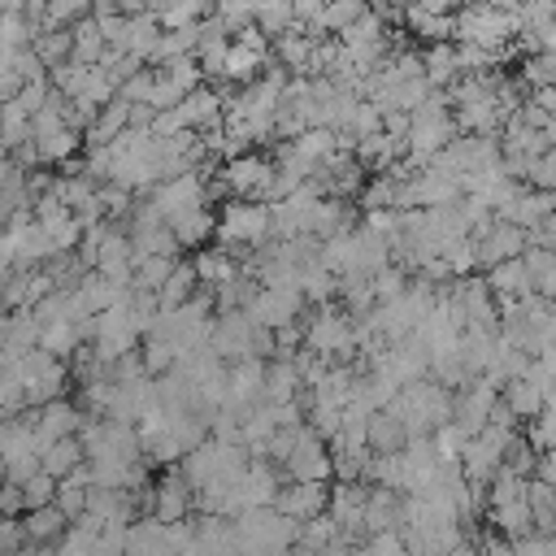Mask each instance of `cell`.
<instances>
[{
    "label": "cell",
    "mask_w": 556,
    "mask_h": 556,
    "mask_svg": "<svg viewBox=\"0 0 556 556\" xmlns=\"http://www.w3.org/2000/svg\"><path fill=\"white\" fill-rule=\"evenodd\" d=\"M500 400V391L491 387V382H482V378H473L469 387H460V395H452V426H460L469 439L486 426V413H491V404Z\"/></svg>",
    "instance_id": "8fae6325"
},
{
    "label": "cell",
    "mask_w": 556,
    "mask_h": 556,
    "mask_svg": "<svg viewBox=\"0 0 556 556\" xmlns=\"http://www.w3.org/2000/svg\"><path fill=\"white\" fill-rule=\"evenodd\" d=\"M491 521L500 526V534H504V539H521V534H534V521H530V504H526V500L491 504Z\"/></svg>",
    "instance_id": "d6a6232c"
},
{
    "label": "cell",
    "mask_w": 556,
    "mask_h": 556,
    "mask_svg": "<svg viewBox=\"0 0 556 556\" xmlns=\"http://www.w3.org/2000/svg\"><path fill=\"white\" fill-rule=\"evenodd\" d=\"M482 282H486V291H491L495 300H521V295H530V278H526V265H521V256L491 265Z\"/></svg>",
    "instance_id": "44dd1931"
},
{
    "label": "cell",
    "mask_w": 556,
    "mask_h": 556,
    "mask_svg": "<svg viewBox=\"0 0 556 556\" xmlns=\"http://www.w3.org/2000/svg\"><path fill=\"white\" fill-rule=\"evenodd\" d=\"M417 9H426V13H447L452 9V0H413Z\"/></svg>",
    "instance_id": "680465c9"
},
{
    "label": "cell",
    "mask_w": 556,
    "mask_h": 556,
    "mask_svg": "<svg viewBox=\"0 0 556 556\" xmlns=\"http://www.w3.org/2000/svg\"><path fill=\"white\" fill-rule=\"evenodd\" d=\"M252 339H256V326L248 321L243 308H230V313H222L208 326V352L217 361H243V356H252Z\"/></svg>",
    "instance_id": "ba28073f"
},
{
    "label": "cell",
    "mask_w": 556,
    "mask_h": 556,
    "mask_svg": "<svg viewBox=\"0 0 556 556\" xmlns=\"http://www.w3.org/2000/svg\"><path fill=\"white\" fill-rule=\"evenodd\" d=\"M70 30V61H83V65H96L100 61V52H104V39H100V30H96V17L87 13V17H78L74 26H65Z\"/></svg>",
    "instance_id": "f546056e"
},
{
    "label": "cell",
    "mask_w": 556,
    "mask_h": 556,
    "mask_svg": "<svg viewBox=\"0 0 556 556\" xmlns=\"http://www.w3.org/2000/svg\"><path fill=\"white\" fill-rule=\"evenodd\" d=\"M39 352H48L52 361H74L78 352V334L70 321H52V326H39Z\"/></svg>",
    "instance_id": "d590c367"
},
{
    "label": "cell",
    "mask_w": 556,
    "mask_h": 556,
    "mask_svg": "<svg viewBox=\"0 0 556 556\" xmlns=\"http://www.w3.org/2000/svg\"><path fill=\"white\" fill-rule=\"evenodd\" d=\"M526 252V230H517V226H508V222H491L482 235H473V261L482 265V269H491V265H500V261H513V256H521Z\"/></svg>",
    "instance_id": "30bf717a"
},
{
    "label": "cell",
    "mask_w": 556,
    "mask_h": 556,
    "mask_svg": "<svg viewBox=\"0 0 556 556\" xmlns=\"http://www.w3.org/2000/svg\"><path fill=\"white\" fill-rule=\"evenodd\" d=\"M191 269H195V282H204L208 291H217L222 282L239 278V261H235L230 248H204V252L191 261Z\"/></svg>",
    "instance_id": "ffe728a7"
},
{
    "label": "cell",
    "mask_w": 556,
    "mask_h": 556,
    "mask_svg": "<svg viewBox=\"0 0 556 556\" xmlns=\"http://www.w3.org/2000/svg\"><path fill=\"white\" fill-rule=\"evenodd\" d=\"M252 9L256 0H213V17H222L226 35H239L243 26H252Z\"/></svg>",
    "instance_id": "f6af8a7d"
},
{
    "label": "cell",
    "mask_w": 556,
    "mask_h": 556,
    "mask_svg": "<svg viewBox=\"0 0 556 556\" xmlns=\"http://www.w3.org/2000/svg\"><path fill=\"white\" fill-rule=\"evenodd\" d=\"M404 287H408V274H404L400 265H382V269L369 274V291H374L378 304H382V300H395Z\"/></svg>",
    "instance_id": "bcb514c9"
},
{
    "label": "cell",
    "mask_w": 556,
    "mask_h": 556,
    "mask_svg": "<svg viewBox=\"0 0 556 556\" xmlns=\"http://www.w3.org/2000/svg\"><path fill=\"white\" fill-rule=\"evenodd\" d=\"M534 452H547L552 447V404L547 408H539L534 417H530V426H526V434H521Z\"/></svg>",
    "instance_id": "f5cc1de1"
},
{
    "label": "cell",
    "mask_w": 556,
    "mask_h": 556,
    "mask_svg": "<svg viewBox=\"0 0 556 556\" xmlns=\"http://www.w3.org/2000/svg\"><path fill=\"white\" fill-rule=\"evenodd\" d=\"M4 417H9V413H0V421H4Z\"/></svg>",
    "instance_id": "91938a15"
},
{
    "label": "cell",
    "mask_w": 556,
    "mask_h": 556,
    "mask_svg": "<svg viewBox=\"0 0 556 556\" xmlns=\"http://www.w3.org/2000/svg\"><path fill=\"white\" fill-rule=\"evenodd\" d=\"M326 495H330L326 482H287V486H278L269 508L291 517V521H308V517L326 513Z\"/></svg>",
    "instance_id": "4fadbf2b"
},
{
    "label": "cell",
    "mask_w": 556,
    "mask_h": 556,
    "mask_svg": "<svg viewBox=\"0 0 556 556\" xmlns=\"http://www.w3.org/2000/svg\"><path fill=\"white\" fill-rule=\"evenodd\" d=\"M421 78H426L434 91H447V87L460 78L456 56H452V43H430V48L421 52Z\"/></svg>",
    "instance_id": "484cf974"
},
{
    "label": "cell",
    "mask_w": 556,
    "mask_h": 556,
    "mask_svg": "<svg viewBox=\"0 0 556 556\" xmlns=\"http://www.w3.org/2000/svg\"><path fill=\"white\" fill-rule=\"evenodd\" d=\"M178 117H182V126L187 130H208V126H222V91H213V87H195V91H187L178 104Z\"/></svg>",
    "instance_id": "2e32d148"
},
{
    "label": "cell",
    "mask_w": 556,
    "mask_h": 556,
    "mask_svg": "<svg viewBox=\"0 0 556 556\" xmlns=\"http://www.w3.org/2000/svg\"><path fill=\"white\" fill-rule=\"evenodd\" d=\"M156 74H161V78H169V83H174L182 96H187V91H195V87L204 83V78H200V65H195V56H174V61L156 65Z\"/></svg>",
    "instance_id": "ee69618b"
},
{
    "label": "cell",
    "mask_w": 556,
    "mask_h": 556,
    "mask_svg": "<svg viewBox=\"0 0 556 556\" xmlns=\"http://www.w3.org/2000/svg\"><path fill=\"white\" fill-rule=\"evenodd\" d=\"M17 491H22V508H39V504H52L56 482L48 473H30L26 482H17Z\"/></svg>",
    "instance_id": "f907efd6"
},
{
    "label": "cell",
    "mask_w": 556,
    "mask_h": 556,
    "mask_svg": "<svg viewBox=\"0 0 556 556\" xmlns=\"http://www.w3.org/2000/svg\"><path fill=\"white\" fill-rule=\"evenodd\" d=\"M365 13V0H326L321 4V17H317V30L321 35H339L352 17H361Z\"/></svg>",
    "instance_id": "60d3db41"
},
{
    "label": "cell",
    "mask_w": 556,
    "mask_h": 556,
    "mask_svg": "<svg viewBox=\"0 0 556 556\" xmlns=\"http://www.w3.org/2000/svg\"><path fill=\"white\" fill-rule=\"evenodd\" d=\"M91 13V0H48V9H43V22L35 26V30H48V26H74L78 17H87ZM35 39V35H30Z\"/></svg>",
    "instance_id": "7bdbcfd3"
},
{
    "label": "cell",
    "mask_w": 556,
    "mask_h": 556,
    "mask_svg": "<svg viewBox=\"0 0 556 556\" xmlns=\"http://www.w3.org/2000/svg\"><path fill=\"white\" fill-rule=\"evenodd\" d=\"M135 343H139V330H135V321H130V313H126V304L117 295V304L96 313V361L113 365L117 356L135 352Z\"/></svg>",
    "instance_id": "5b68a950"
},
{
    "label": "cell",
    "mask_w": 556,
    "mask_h": 556,
    "mask_svg": "<svg viewBox=\"0 0 556 556\" xmlns=\"http://www.w3.org/2000/svg\"><path fill=\"white\" fill-rule=\"evenodd\" d=\"M261 65H265V56H256V52H248V48H239V43H226V56H222V83H230V87H248L252 78H261Z\"/></svg>",
    "instance_id": "83f0119b"
},
{
    "label": "cell",
    "mask_w": 556,
    "mask_h": 556,
    "mask_svg": "<svg viewBox=\"0 0 556 556\" xmlns=\"http://www.w3.org/2000/svg\"><path fill=\"white\" fill-rule=\"evenodd\" d=\"M408 443V434H404V426L391 417V413H369L365 417V447L369 452H378V456H387V452H400Z\"/></svg>",
    "instance_id": "cb8c5ba5"
},
{
    "label": "cell",
    "mask_w": 556,
    "mask_h": 556,
    "mask_svg": "<svg viewBox=\"0 0 556 556\" xmlns=\"http://www.w3.org/2000/svg\"><path fill=\"white\" fill-rule=\"evenodd\" d=\"M182 100V91L169 83V78H161L156 70H152V83H148V96H143V104L152 109V113H161V109H174Z\"/></svg>",
    "instance_id": "681fc988"
},
{
    "label": "cell",
    "mask_w": 556,
    "mask_h": 556,
    "mask_svg": "<svg viewBox=\"0 0 556 556\" xmlns=\"http://www.w3.org/2000/svg\"><path fill=\"white\" fill-rule=\"evenodd\" d=\"M213 222H217V217L208 213V204H200V208H191V213L174 217V222H169V235H174V243H178V248H195V243H208Z\"/></svg>",
    "instance_id": "f1b7e54d"
},
{
    "label": "cell",
    "mask_w": 556,
    "mask_h": 556,
    "mask_svg": "<svg viewBox=\"0 0 556 556\" xmlns=\"http://www.w3.org/2000/svg\"><path fill=\"white\" fill-rule=\"evenodd\" d=\"M495 217L508 222V226H517V230H530V226H539V222L552 217V191H530V187H521Z\"/></svg>",
    "instance_id": "e0dca14e"
},
{
    "label": "cell",
    "mask_w": 556,
    "mask_h": 556,
    "mask_svg": "<svg viewBox=\"0 0 556 556\" xmlns=\"http://www.w3.org/2000/svg\"><path fill=\"white\" fill-rule=\"evenodd\" d=\"M30 48H35V56H39V61L52 70V65L70 61V30H65V26H48V30H35Z\"/></svg>",
    "instance_id": "74e56055"
},
{
    "label": "cell",
    "mask_w": 556,
    "mask_h": 556,
    "mask_svg": "<svg viewBox=\"0 0 556 556\" xmlns=\"http://www.w3.org/2000/svg\"><path fill=\"white\" fill-rule=\"evenodd\" d=\"M30 143H35L39 165H65V161L83 148V135H78V130H70V126H56V130H48V135H35Z\"/></svg>",
    "instance_id": "d4e9b609"
},
{
    "label": "cell",
    "mask_w": 556,
    "mask_h": 556,
    "mask_svg": "<svg viewBox=\"0 0 556 556\" xmlns=\"http://www.w3.org/2000/svg\"><path fill=\"white\" fill-rule=\"evenodd\" d=\"M313 48H317V39H308L300 26L282 30V35H278V43H274L278 70H295V74H304V78H308V70H313Z\"/></svg>",
    "instance_id": "d6986e66"
},
{
    "label": "cell",
    "mask_w": 556,
    "mask_h": 556,
    "mask_svg": "<svg viewBox=\"0 0 556 556\" xmlns=\"http://www.w3.org/2000/svg\"><path fill=\"white\" fill-rule=\"evenodd\" d=\"M178 261L174 256H139L135 261V274H130V287H139V291H161V282L169 278V269H174Z\"/></svg>",
    "instance_id": "f35d334b"
},
{
    "label": "cell",
    "mask_w": 556,
    "mask_h": 556,
    "mask_svg": "<svg viewBox=\"0 0 556 556\" xmlns=\"http://www.w3.org/2000/svg\"><path fill=\"white\" fill-rule=\"evenodd\" d=\"M156 35H161L156 13H135V17H126V43H122V52H130V56H139L148 65V52H152Z\"/></svg>",
    "instance_id": "4dcf8cb0"
},
{
    "label": "cell",
    "mask_w": 556,
    "mask_h": 556,
    "mask_svg": "<svg viewBox=\"0 0 556 556\" xmlns=\"http://www.w3.org/2000/svg\"><path fill=\"white\" fill-rule=\"evenodd\" d=\"M217 178L235 200H261L265 204V191H269V178H274V161H265L256 152H243V156H230Z\"/></svg>",
    "instance_id": "8992f818"
},
{
    "label": "cell",
    "mask_w": 556,
    "mask_h": 556,
    "mask_svg": "<svg viewBox=\"0 0 556 556\" xmlns=\"http://www.w3.org/2000/svg\"><path fill=\"white\" fill-rule=\"evenodd\" d=\"M17 526H22V539H26V543L48 547V543H56V539L65 534V526H70V521H65V513H61L56 504H39V508H30Z\"/></svg>",
    "instance_id": "ac0fdd59"
},
{
    "label": "cell",
    "mask_w": 556,
    "mask_h": 556,
    "mask_svg": "<svg viewBox=\"0 0 556 556\" xmlns=\"http://www.w3.org/2000/svg\"><path fill=\"white\" fill-rule=\"evenodd\" d=\"M83 465V447H78V434H70V439H56V443H48L43 452H39V473H48L52 482H61L70 469H78Z\"/></svg>",
    "instance_id": "4316f807"
},
{
    "label": "cell",
    "mask_w": 556,
    "mask_h": 556,
    "mask_svg": "<svg viewBox=\"0 0 556 556\" xmlns=\"http://www.w3.org/2000/svg\"><path fill=\"white\" fill-rule=\"evenodd\" d=\"M96 30H100L104 48H117V52H122V43H126V13H109V17H96Z\"/></svg>",
    "instance_id": "11a10c76"
},
{
    "label": "cell",
    "mask_w": 556,
    "mask_h": 556,
    "mask_svg": "<svg viewBox=\"0 0 556 556\" xmlns=\"http://www.w3.org/2000/svg\"><path fill=\"white\" fill-rule=\"evenodd\" d=\"M139 365H143V374H169L174 369V348L165 343V339H156V334H148V343H143V356H139Z\"/></svg>",
    "instance_id": "c3c4849f"
},
{
    "label": "cell",
    "mask_w": 556,
    "mask_h": 556,
    "mask_svg": "<svg viewBox=\"0 0 556 556\" xmlns=\"http://www.w3.org/2000/svg\"><path fill=\"white\" fill-rule=\"evenodd\" d=\"M200 204H208L204 200V178L200 174H178V178H161L156 187H152V200H148V208L169 226L174 217H182V213H191V208H200Z\"/></svg>",
    "instance_id": "52a82bcc"
},
{
    "label": "cell",
    "mask_w": 556,
    "mask_h": 556,
    "mask_svg": "<svg viewBox=\"0 0 556 556\" xmlns=\"http://www.w3.org/2000/svg\"><path fill=\"white\" fill-rule=\"evenodd\" d=\"M230 530H235L239 556H278V552H291L295 543V521L274 508H248L230 521Z\"/></svg>",
    "instance_id": "6da1fadb"
},
{
    "label": "cell",
    "mask_w": 556,
    "mask_h": 556,
    "mask_svg": "<svg viewBox=\"0 0 556 556\" xmlns=\"http://www.w3.org/2000/svg\"><path fill=\"white\" fill-rule=\"evenodd\" d=\"M213 235L222 239V248L235 252V243H265L269 239V204L261 200H230L222 204V217L213 222Z\"/></svg>",
    "instance_id": "3957f363"
},
{
    "label": "cell",
    "mask_w": 556,
    "mask_h": 556,
    "mask_svg": "<svg viewBox=\"0 0 556 556\" xmlns=\"http://www.w3.org/2000/svg\"><path fill=\"white\" fill-rule=\"evenodd\" d=\"M552 78H556V56H552V52H521L517 83H521L526 91H534V87H552Z\"/></svg>",
    "instance_id": "e575fe53"
},
{
    "label": "cell",
    "mask_w": 556,
    "mask_h": 556,
    "mask_svg": "<svg viewBox=\"0 0 556 556\" xmlns=\"http://www.w3.org/2000/svg\"><path fill=\"white\" fill-rule=\"evenodd\" d=\"M282 469H287L291 482H330V447H326V439H317L308 426H300V439L287 452Z\"/></svg>",
    "instance_id": "9c48e42d"
},
{
    "label": "cell",
    "mask_w": 556,
    "mask_h": 556,
    "mask_svg": "<svg viewBox=\"0 0 556 556\" xmlns=\"http://www.w3.org/2000/svg\"><path fill=\"white\" fill-rule=\"evenodd\" d=\"M252 26L261 30V35H282V30H291L295 22H291V0H256V9H252Z\"/></svg>",
    "instance_id": "8d00e7d4"
},
{
    "label": "cell",
    "mask_w": 556,
    "mask_h": 556,
    "mask_svg": "<svg viewBox=\"0 0 556 556\" xmlns=\"http://www.w3.org/2000/svg\"><path fill=\"white\" fill-rule=\"evenodd\" d=\"M261 382H265V361L261 356H243L226 369V404L230 408H252L261 404Z\"/></svg>",
    "instance_id": "5bb4252c"
},
{
    "label": "cell",
    "mask_w": 556,
    "mask_h": 556,
    "mask_svg": "<svg viewBox=\"0 0 556 556\" xmlns=\"http://www.w3.org/2000/svg\"><path fill=\"white\" fill-rule=\"evenodd\" d=\"M500 404H504L513 417L530 421L539 408H547V404H552V395H543V391H539L530 378H521V374H517V378H508V382H504V395H500Z\"/></svg>",
    "instance_id": "7402d4cb"
},
{
    "label": "cell",
    "mask_w": 556,
    "mask_h": 556,
    "mask_svg": "<svg viewBox=\"0 0 556 556\" xmlns=\"http://www.w3.org/2000/svg\"><path fill=\"white\" fill-rule=\"evenodd\" d=\"M191 295H195V269L191 265H174L169 278L161 282V291H156V308H178Z\"/></svg>",
    "instance_id": "836d02e7"
},
{
    "label": "cell",
    "mask_w": 556,
    "mask_h": 556,
    "mask_svg": "<svg viewBox=\"0 0 556 556\" xmlns=\"http://www.w3.org/2000/svg\"><path fill=\"white\" fill-rule=\"evenodd\" d=\"M52 504L65 513V521L83 517V508H87V486H74V482H56V491H52Z\"/></svg>",
    "instance_id": "816d5d0a"
},
{
    "label": "cell",
    "mask_w": 556,
    "mask_h": 556,
    "mask_svg": "<svg viewBox=\"0 0 556 556\" xmlns=\"http://www.w3.org/2000/svg\"><path fill=\"white\" fill-rule=\"evenodd\" d=\"M30 426H35V443H39V452H43L48 443L78 434L83 413H78V404H70V400H48V404H39V413H35Z\"/></svg>",
    "instance_id": "7c38bea8"
},
{
    "label": "cell",
    "mask_w": 556,
    "mask_h": 556,
    "mask_svg": "<svg viewBox=\"0 0 556 556\" xmlns=\"http://www.w3.org/2000/svg\"><path fill=\"white\" fill-rule=\"evenodd\" d=\"M552 182H556V156H552V152L530 156V165H526V174H521V187H530V191H552Z\"/></svg>",
    "instance_id": "7dc6e473"
},
{
    "label": "cell",
    "mask_w": 556,
    "mask_h": 556,
    "mask_svg": "<svg viewBox=\"0 0 556 556\" xmlns=\"http://www.w3.org/2000/svg\"><path fill=\"white\" fill-rule=\"evenodd\" d=\"M30 22L22 17V13H0V39L9 43V48H30Z\"/></svg>",
    "instance_id": "db71d44e"
},
{
    "label": "cell",
    "mask_w": 556,
    "mask_h": 556,
    "mask_svg": "<svg viewBox=\"0 0 556 556\" xmlns=\"http://www.w3.org/2000/svg\"><path fill=\"white\" fill-rule=\"evenodd\" d=\"M400 17L408 22V30H417V35L430 39V43H447V35H452V13H426V9H417V4H404Z\"/></svg>",
    "instance_id": "1f68e13d"
},
{
    "label": "cell",
    "mask_w": 556,
    "mask_h": 556,
    "mask_svg": "<svg viewBox=\"0 0 556 556\" xmlns=\"http://www.w3.org/2000/svg\"><path fill=\"white\" fill-rule=\"evenodd\" d=\"M235 43H239V48H248V52H256V56H269V39H265L256 26H243Z\"/></svg>",
    "instance_id": "9f6ffc18"
},
{
    "label": "cell",
    "mask_w": 556,
    "mask_h": 556,
    "mask_svg": "<svg viewBox=\"0 0 556 556\" xmlns=\"http://www.w3.org/2000/svg\"><path fill=\"white\" fill-rule=\"evenodd\" d=\"M521 30V22L504 9L491 4H465L460 13H452V39L456 43H478V48H508V39Z\"/></svg>",
    "instance_id": "7a4b0ae2"
},
{
    "label": "cell",
    "mask_w": 556,
    "mask_h": 556,
    "mask_svg": "<svg viewBox=\"0 0 556 556\" xmlns=\"http://www.w3.org/2000/svg\"><path fill=\"white\" fill-rule=\"evenodd\" d=\"M382 39H387V22L378 13H369V9L339 30V43H382Z\"/></svg>",
    "instance_id": "ab89813d"
},
{
    "label": "cell",
    "mask_w": 556,
    "mask_h": 556,
    "mask_svg": "<svg viewBox=\"0 0 556 556\" xmlns=\"http://www.w3.org/2000/svg\"><path fill=\"white\" fill-rule=\"evenodd\" d=\"M117 13V0H91V17H109Z\"/></svg>",
    "instance_id": "6f0895ef"
},
{
    "label": "cell",
    "mask_w": 556,
    "mask_h": 556,
    "mask_svg": "<svg viewBox=\"0 0 556 556\" xmlns=\"http://www.w3.org/2000/svg\"><path fill=\"white\" fill-rule=\"evenodd\" d=\"M465 430L460 426H452V421H443V426H434V434H430V447H434V456L443 460V465H456L460 460V452H465Z\"/></svg>",
    "instance_id": "b9f144b4"
},
{
    "label": "cell",
    "mask_w": 556,
    "mask_h": 556,
    "mask_svg": "<svg viewBox=\"0 0 556 556\" xmlns=\"http://www.w3.org/2000/svg\"><path fill=\"white\" fill-rule=\"evenodd\" d=\"M195 508V495H191V486L182 482V478H161L156 486H152V517L156 521H165V526H174V521H187V513Z\"/></svg>",
    "instance_id": "9a60e30c"
},
{
    "label": "cell",
    "mask_w": 556,
    "mask_h": 556,
    "mask_svg": "<svg viewBox=\"0 0 556 556\" xmlns=\"http://www.w3.org/2000/svg\"><path fill=\"white\" fill-rule=\"evenodd\" d=\"M300 400V374L291 361H274L265 365V382H261V404H291Z\"/></svg>",
    "instance_id": "603a6c76"
},
{
    "label": "cell",
    "mask_w": 556,
    "mask_h": 556,
    "mask_svg": "<svg viewBox=\"0 0 556 556\" xmlns=\"http://www.w3.org/2000/svg\"><path fill=\"white\" fill-rule=\"evenodd\" d=\"M243 313H248L252 326H261V330L274 334V330H282V326L300 321V313H304V295H300V291H287V287H256V291L248 295Z\"/></svg>",
    "instance_id": "277c9868"
}]
</instances>
